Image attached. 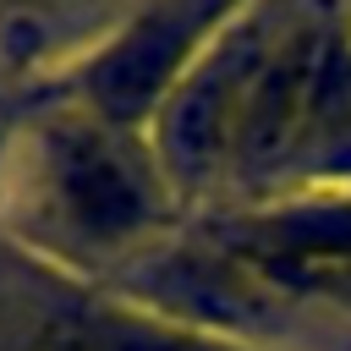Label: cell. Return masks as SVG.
Listing matches in <instances>:
<instances>
[{
    "label": "cell",
    "mask_w": 351,
    "mask_h": 351,
    "mask_svg": "<svg viewBox=\"0 0 351 351\" xmlns=\"http://www.w3.org/2000/svg\"><path fill=\"white\" fill-rule=\"evenodd\" d=\"M44 176H49V192H55V208L66 214V225L93 241H121V236L143 230L159 208L154 176L104 126H60L49 137Z\"/></svg>",
    "instance_id": "6da1fadb"
},
{
    "label": "cell",
    "mask_w": 351,
    "mask_h": 351,
    "mask_svg": "<svg viewBox=\"0 0 351 351\" xmlns=\"http://www.w3.org/2000/svg\"><path fill=\"white\" fill-rule=\"evenodd\" d=\"M49 351H230V346L203 340L192 329L154 324V318H132V313H88Z\"/></svg>",
    "instance_id": "7a4b0ae2"
}]
</instances>
